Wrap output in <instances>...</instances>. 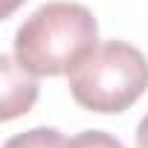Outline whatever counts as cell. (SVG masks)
<instances>
[{"label": "cell", "instance_id": "obj_1", "mask_svg": "<svg viewBox=\"0 0 148 148\" xmlns=\"http://www.w3.org/2000/svg\"><path fill=\"white\" fill-rule=\"evenodd\" d=\"M99 44V23L82 3L49 0L15 32V58L35 76H64Z\"/></svg>", "mask_w": 148, "mask_h": 148}, {"label": "cell", "instance_id": "obj_2", "mask_svg": "<svg viewBox=\"0 0 148 148\" xmlns=\"http://www.w3.org/2000/svg\"><path fill=\"white\" fill-rule=\"evenodd\" d=\"M148 90V58L125 41L96 44L70 70V93L84 110L122 113Z\"/></svg>", "mask_w": 148, "mask_h": 148}, {"label": "cell", "instance_id": "obj_3", "mask_svg": "<svg viewBox=\"0 0 148 148\" xmlns=\"http://www.w3.org/2000/svg\"><path fill=\"white\" fill-rule=\"evenodd\" d=\"M0 73H3V108H0V119L9 122L21 113H29L35 99H38V82L35 73H29L15 55H3L0 58Z\"/></svg>", "mask_w": 148, "mask_h": 148}, {"label": "cell", "instance_id": "obj_4", "mask_svg": "<svg viewBox=\"0 0 148 148\" xmlns=\"http://www.w3.org/2000/svg\"><path fill=\"white\" fill-rule=\"evenodd\" d=\"M3 148H67V139L55 128H32V131L9 136Z\"/></svg>", "mask_w": 148, "mask_h": 148}, {"label": "cell", "instance_id": "obj_5", "mask_svg": "<svg viewBox=\"0 0 148 148\" xmlns=\"http://www.w3.org/2000/svg\"><path fill=\"white\" fill-rule=\"evenodd\" d=\"M67 148H125V145L105 131H82L73 139H67Z\"/></svg>", "mask_w": 148, "mask_h": 148}, {"label": "cell", "instance_id": "obj_6", "mask_svg": "<svg viewBox=\"0 0 148 148\" xmlns=\"http://www.w3.org/2000/svg\"><path fill=\"white\" fill-rule=\"evenodd\" d=\"M136 148H148V113L136 128Z\"/></svg>", "mask_w": 148, "mask_h": 148}]
</instances>
